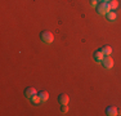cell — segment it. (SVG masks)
<instances>
[{"mask_svg":"<svg viewBox=\"0 0 121 116\" xmlns=\"http://www.w3.org/2000/svg\"><path fill=\"white\" fill-rule=\"evenodd\" d=\"M40 40H41L44 44H52L54 40V36L50 31H41L40 34Z\"/></svg>","mask_w":121,"mask_h":116,"instance_id":"obj_1","label":"cell"},{"mask_svg":"<svg viewBox=\"0 0 121 116\" xmlns=\"http://www.w3.org/2000/svg\"><path fill=\"white\" fill-rule=\"evenodd\" d=\"M109 10H111V8H109L108 1H100L99 5L97 7V12L99 14H107Z\"/></svg>","mask_w":121,"mask_h":116,"instance_id":"obj_2","label":"cell"},{"mask_svg":"<svg viewBox=\"0 0 121 116\" xmlns=\"http://www.w3.org/2000/svg\"><path fill=\"white\" fill-rule=\"evenodd\" d=\"M58 102L60 106H65V104H68V102H70V97H68L66 93H62V94L58 95Z\"/></svg>","mask_w":121,"mask_h":116,"instance_id":"obj_3","label":"cell"},{"mask_svg":"<svg viewBox=\"0 0 121 116\" xmlns=\"http://www.w3.org/2000/svg\"><path fill=\"white\" fill-rule=\"evenodd\" d=\"M102 65L104 66L106 68H112V67H113V59H112V58L109 57V56H107V57L103 58Z\"/></svg>","mask_w":121,"mask_h":116,"instance_id":"obj_4","label":"cell"},{"mask_svg":"<svg viewBox=\"0 0 121 116\" xmlns=\"http://www.w3.org/2000/svg\"><path fill=\"white\" fill-rule=\"evenodd\" d=\"M93 58H94V61H95V62L100 63V62L103 61V58H104V54H103V52L99 49V50H95V52H94Z\"/></svg>","mask_w":121,"mask_h":116,"instance_id":"obj_5","label":"cell"},{"mask_svg":"<svg viewBox=\"0 0 121 116\" xmlns=\"http://www.w3.org/2000/svg\"><path fill=\"white\" fill-rule=\"evenodd\" d=\"M35 94H37V92H36L35 88H32V86H30V88H26V89H25V97L28 98V99H30L32 95H35Z\"/></svg>","mask_w":121,"mask_h":116,"instance_id":"obj_6","label":"cell"},{"mask_svg":"<svg viewBox=\"0 0 121 116\" xmlns=\"http://www.w3.org/2000/svg\"><path fill=\"white\" fill-rule=\"evenodd\" d=\"M106 115H108V116H116V115H119V112H117L116 107L108 106L107 108H106Z\"/></svg>","mask_w":121,"mask_h":116,"instance_id":"obj_7","label":"cell"},{"mask_svg":"<svg viewBox=\"0 0 121 116\" xmlns=\"http://www.w3.org/2000/svg\"><path fill=\"white\" fill-rule=\"evenodd\" d=\"M100 50L103 52V54H104V56H111V53H112V48L109 45L102 46V48H100Z\"/></svg>","mask_w":121,"mask_h":116,"instance_id":"obj_8","label":"cell"},{"mask_svg":"<svg viewBox=\"0 0 121 116\" xmlns=\"http://www.w3.org/2000/svg\"><path fill=\"white\" fill-rule=\"evenodd\" d=\"M39 95H40V99H41V103L47 102L48 98H49V93H48V92H45V90L40 92V93H39Z\"/></svg>","mask_w":121,"mask_h":116,"instance_id":"obj_9","label":"cell"},{"mask_svg":"<svg viewBox=\"0 0 121 116\" xmlns=\"http://www.w3.org/2000/svg\"><path fill=\"white\" fill-rule=\"evenodd\" d=\"M30 101L32 102V104H35V106H37V104H40V102H41V99H40V95H39V94L32 95V97L30 98Z\"/></svg>","mask_w":121,"mask_h":116,"instance_id":"obj_10","label":"cell"},{"mask_svg":"<svg viewBox=\"0 0 121 116\" xmlns=\"http://www.w3.org/2000/svg\"><path fill=\"white\" fill-rule=\"evenodd\" d=\"M106 17H107V19H108V21H115V19L117 18V14L115 13L113 10H109L108 13L106 14Z\"/></svg>","mask_w":121,"mask_h":116,"instance_id":"obj_11","label":"cell"},{"mask_svg":"<svg viewBox=\"0 0 121 116\" xmlns=\"http://www.w3.org/2000/svg\"><path fill=\"white\" fill-rule=\"evenodd\" d=\"M108 4H109V8H111V10L117 9V7H119V1H117V0H109Z\"/></svg>","mask_w":121,"mask_h":116,"instance_id":"obj_12","label":"cell"},{"mask_svg":"<svg viewBox=\"0 0 121 116\" xmlns=\"http://www.w3.org/2000/svg\"><path fill=\"white\" fill-rule=\"evenodd\" d=\"M67 111H68V107H67V104H65V106H62V114H66Z\"/></svg>","mask_w":121,"mask_h":116,"instance_id":"obj_13","label":"cell"},{"mask_svg":"<svg viewBox=\"0 0 121 116\" xmlns=\"http://www.w3.org/2000/svg\"><path fill=\"white\" fill-rule=\"evenodd\" d=\"M90 5L95 8V7H97V0H90Z\"/></svg>","mask_w":121,"mask_h":116,"instance_id":"obj_14","label":"cell"},{"mask_svg":"<svg viewBox=\"0 0 121 116\" xmlns=\"http://www.w3.org/2000/svg\"><path fill=\"white\" fill-rule=\"evenodd\" d=\"M117 112H119V115H121V108H120V110H117Z\"/></svg>","mask_w":121,"mask_h":116,"instance_id":"obj_15","label":"cell"},{"mask_svg":"<svg viewBox=\"0 0 121 116\" xmlns=\"http://www.w3.org/2000/svg\"><path fill=\"white\" fill-rule=\"evenodd\" d=\"M106 1H109V0H106Z\"/></svg>","mask_w":121,"mask_h":116,"instance_id":"obj_16","label":"cell"}]
</instances>
